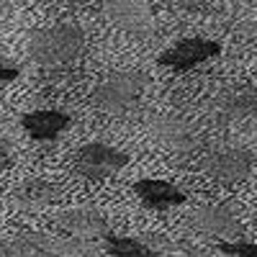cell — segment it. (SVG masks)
Masks as SVG:
<instances>
[{
  "instance_id": "6da1fadb",
  "label": "cell",
  "mask_w": 257,
  "mask_h": 257,
  "mask_svg": "<svg viewBox=\"0 0 257 257\" xmlns=\"http://www.w3.org/2000/svg\"><path fill=\"white\" fill-rule=\"evenodd\" d=\"M85 52V34L72 24L41 29L29 41V57L39 67H64Z\"/></svg>"
},
{
  "instance_id": "8992f818",
  "label": "cell",
  "mask_w": 257,
  "mask_h": 257,
  "mask_svg": "<svg viewBox=\"0 0 257 257\" xmlns=\"http://www.w3.org/2000/svg\"><path fill=\"white\" fill-rule=\"evenodd\" d=\"M221 54V44L216 39H203V36H185L180 41H175L173 47H167L157 62L162 67L173 70V72H190L198 64L213 59Z\"/></svg>"
},
{
  "instance_id": "8fae6325",
  "label": "cell",
  "mask_w": 257,
  "mask_h": 257,
  "mask_svg": "<svg viewBox=\"0 0 257 257\" xmlns=\"http://www.w3.org/2000/svg\"><path fill=\"white\" fill-rule=\"evenodd\" d=\"M62 196V188L47 178H29L13 188L11 201L21 211H44L47 206L57 203Z\"/></svg>"
},
{
  "instance_id": "9c48e42d",
  "label": "cell",
  "mask_w": 257,
  "mask_h": 257,
  "mask_svg": "<svg viewBox=\"0 0 257 257\" xmlns=\"http://www.w3.org/2000/svg\"><path fill=\"white\" fill-rule=\"evenodd\" d=\"M54 224L57 229L67 231L70 237L75 239H103L105 234H108V219H105V213L95 206H77V208H67L54 216Z\"/></svg>"
},
{
  "instance_id": "277c9868",
  "label": "cell",
  "mask_w": 257,
  "mask_h": 257,
  "mask_svg": "<svg viewBox=\"0 0 257 257\" xmlns=\"http://www.w3.org/2000/svg\"><path fill=\"white\" fill-rule=\"evenodd\" d=\"M254 170V155L242 147H224L203 160V173L219 185H239Z\"/></svg>"
},
{
  "instance_id": "9a60e30c",
  "label": "cell",
  "mask_w": 257,
  "mask_h": 257,
  "mask_svg": "<svg viewBox=\"0 0 257 257\" xmlns=\"http://www.w3.org/2000/svg\"><path fill=\"white\" fill-rule=\"evenodd\" d=\"M221 254L231 257H257V242H242V239H224L219 242Z\"/></svg>"
},
{
  "instance_id": "3957f363",
  "label": "cell",
  "mask_w": 257,
  "mask_h": 257,
  "mask_svg": "<svg viewBox=\"0 0 257 257\" xmlns=\"http://www.w3.org/2000/svg\"><path fill=\"white\" fill-rule=\"evenodd\" d=\"M128 157L126 152H121L118 147L113 144H105V142H88L82 144L77 152H75V173L85 180H93V183H100V180H108L113 175H118L121 170L128 165Z\"/></svg>"
},
{
  "instance_id": "5b68a950",
  "label": "cell",
  "mask_w": 257,
  "mask_h": 257,
  "mask_svg": "<svg viewBox=\"0 0 257 257\" xmlns=\"http://www.w3.org/2000/svg\"><path fill=\"white\" fill-rule=\"evenodd\" d=\"M149 134L155 137V142L170 152L178 155H190L201 147V134L188 118L175 116V113H162L149 118Z\"/></svg>"
},
{
  "instance_id": "7c38bea8",
  "label": "cell",
  "mask_w": 257,
  "mask_h": 257,
  "mask_svg": "<svg viewBox=\"0 0 257 257\" xmlns=\"http://www.w3.org/2000/svg\"><path fill=\"white\" fill-rule=\"evenodd\" d=\"M216 118L226 126H239L257 121V90L254 88H239L226 93L216 105Z\"/></svg>"
},
{
  "instance_id": "4fadbf2b",
  "label": "cell",
  "mask_w": 257,
  "mask_h": 257,
  "mask_svg": "<svg viewBox=\"0 0 257 257\" xmlns=\"http://www.w3.org/2000/svg\"><path fill=\"white\" fill-rule=\"evenodd\" d=\"M72 123L70 113L64 111H54V108H41V111H31L21 116V126L26 128V134L36 142H52L57 139L64 128Z\"/></svg>"
},
{
  "instance_id": "52a82bcc",
  "label": "cell",
  "mask_w": 257,
  "mask_h": 257,
  "mask_svg": "<svg viewBox=\"0 0 257 257\" xmlns=\"http://www.w3.org/2000/svg\"><path fill=\"white\" fill-rule=\"evenodd\" d=\"M103 11L118 31L134 39H149L155 34V13L147 0H105Z\"/></svg>"
},
{
  "instance_id": "e0dca14e",
  "label": "cell",
  "mask_w": 257,
  "mask_h": 257,
  "mask_svg": "<svg viewBox=\"0 0 257 257\" xmlns=\"http://www.w3.org/2000/svg\"><path fill=\"white\" fill-rule=\"evenodd\" d=\"M11 155H13V149H11V142L0 137V173L11 165Z\"/></svg>"
},
{
  "instance_id": "ac0fdd59",
  "label": "cell",
  "mask_w": 257,
  "mask_h": 257,
  "mask_svg": "<svg viewBox=\"0 0 257 257\" xmlns=\"http://www.w3.org/2000/svg\"><path fill=\"white\" fill-rule=\"evenodd\" d=\"M44 3H52V6H80V3H88V0H44Z\"/></svg>"
},
{
  "instance_id": "ba28073f",
  "label": "cell",
  "mask_w": 257,
  "mask_h": 257,
  "mask_svg": "<svg viewBox=\"0 0 257 257\" xmlns=\"http://www.w3.org/2000/svg\"><path fill=\"white\" fill-rule=\"evenodd\" d=\"M190 226L219 239H239L244 234L239 213L226 203H206L196 208L190 216Z\"/></svg>"
},
{
  "instance_id": "5bb4252c",
  "label": "cell",
  "mask_w": 257,
  "mask_h": 257,
  "mask_svg": "<svg viewBox=\"0 0 257 257\" xmlns=\"http://www.w3.org/2000/svg\"><path fill=\"white\" fill-rule=\"evenodd\" d=\"M103 249L111 257H160V252L142 239L134 237H116V234H105L103 237Z\"/></svg>"
},
{
  "instance_id": "30bf717a",
  "label": "cell",
  "mask_w": 257,
  "mask_h": 257,
  "mask_svg": "<svg viewBox=\"0 0 257 257\" xmlns=\"http://www.w3.org/2000/svg\"><path fill=\"white\" fill-rule=\"evenodd\" d=\"M134 196L142 201V206L155 208V211L178 208L188 201V196L175 183L162 180V178H139L134 183Z\"/></svg>"
},
{
  "instance_id": "2e32d148",
  "label": "cell",
  "mask_w": 257,
  "mask_h": 257,
  "mask_svg": "<svg viewBox=\"0 0 257 257\" xmlns=\"http://www.w3.org/2000/svg\"><path fill=\"white\" fill-rule=\"evenodd\" d=\"M18 75H21V70L16 67V64H8V62L0 59V82H11V80H16Z\"/></svg>"
},
{
  "instance_id": "7a4b0ae2",
  "label": "cell",
  "mask_w": 257,
  "mask_h": 257,
  "mask_svg": "<svg viewBox=\"0 0 257 257\" xmlns=\"http://www.w3.org/2000/svg\"><path fill=\"white\" fill-rule=\"evenodd\" d=\"M147 88V80L142 72L134 70H118L105 75L90 93L93 108L108 116H123L132 108H137V103L142 100V93Z\"/></svg>"
}]
</instances>
